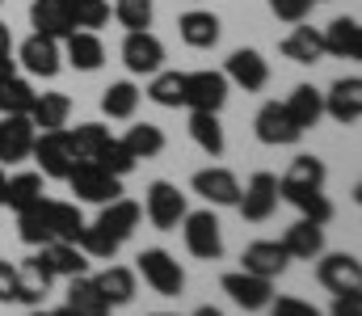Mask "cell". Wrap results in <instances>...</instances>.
I'll list each match as a JSON object with an SVG mask.
<instances>
[{
	"label": "cell",
	"mask_w": 362,
	"mask_h": 316,
	"mask_svg": "<svg viewBox=\"0 0 362 316\" xmlns=\"http://www.w3.org/2000/svg\"><path fill=\"white\" fill-rule=\"evenodd\" d=\"M93 283L110 308H122L135 300V270H127V266H105L101 274H93Z\"/></svg>",
	"instance_id": "obj_27"
},
{
	"label": "cell",
	"mask_w": 362,
	"mask_h": 316,
	"mask_svg": "<svg viewBox=\"0 0 362 316\" xmlns=\"http://www.w3.org/2000/svg\"><path fill=\"white\" fill-rule=\"evenodd\" d=\"M30 316H47V312H30Z\"/></svg>",
	"instance_id": "obj_56"
},
{
	"label": "cell",
	"mask_w": 362,
	"mask_h": 316,
	"mask_svg": "<svg viewBox=\"0 0 362 316\" xmlns=\"http://www.w3.org/2000/svg\"><path fill=\"white\" fill-rule=\"evenodd\" d=\"M114 21L122 25V30H148L152 25V17H156V4L152 0H114Z\"/></svg>",
	"instance_id": "obj_39"
},
{
	"label": "cell",
	"mask_w": 362,
	"mask_h": 316,
	"mask_svg": "<svg viewBox=\"0 0 362 316\" xmlns=\"http://www.w3.org/2000/svg\"><path fill=\"white\" fill-rule=\"evenodd\" d=\"M282 249L291 262H316L325 253V223H312V219H299L286 228L282 236Z\"/></svg>",
	"instance_id": "obj_20"
},
{
	"label": "cell",
	"mask_w": 362,
	"mask_h": 316,
	"mask_svg": "<svg viewBox=\"0 0 362 316\" xmlns=\"http://www.w3.org/2000/svg\"><path fill=\"white\" fill-rule=\"evenodd\" d=\"M194 316H223V312H219V308H211V304H206V308H198V312H194Z\"/></svg>",
	"instance_id": "obj_52"
},
{
	"label": "cell",
	"mask_w": 362,
	"mask_h": 316,
	"mask_svg": "<svg viewBox=\"0 0 362 316\" xmlns=\"http://www.w3.org/2000/svg\"><path fill=\"white\" fill-rule=\"evenodd\" d=\"M329 316H362V291H341V295H333V312Z\"/></svg>",
	"instance_id": "obj_48"
},
{
	"label": "cell",
	"mask_w": 362,
	"mask_h": 316,
	"mask_svg": "<svg viewBox=\"0 0 362 316\" xmlns=\"http://www.w3.org/2000/svg\"><path fill=\"white\" fill-rule=\"evenodd\" d=\"M270 312L274 316H320V308H312L299 295H278V300H270Z\"/></svg>",
	"instance_id": "obj_47"
},
{
	"label": "cell",
	"mask_w": 362,
	"mask_h": 316,
	"mask_svg": "<svg viewBox=\"0 0 362 316\" xmlns=\"http://www.w3.org/2000/svg\"><path fill=\"white\" fill-rule=\"evenodd\" d=\"M30 156L38 160L42 177H55V182H64V177L72 173V165H76V152H72V144H68V131H64V127H59V131H38V135H34Z\"/></svg>",
	"instance_id": "obj_4"
},
{
	"label": "cell",
	"mask_w": 362,
	"mask_h": 316,
	"mask_svg": "<svg viewBox=\"0 0 362 316\" xmlns=\"http://www.w3.org/2000/svg\"><path fill=\"white\" fill-rule=\"evenodd\" d=\"M17 270H21L25 279L42 283V287H51V283H55V270H51V262H47V253H42V249H34V253H30V257H25Z\"/></svg>",
	"instance_id": "obj_45"
},
{
	"label": "cell",
	"mask_w": 362,
	"mask_h": 316,
	"mask_svg": "<svg viewBox=\"0 0 362 316\" xmlns=\"http://www.w3.org/2000/svg\"><path fill=\"white\" fill-rule=\"evenodd\" d=\"M325 114H329L333 122H341V127L358 122L362 118V76H341V81H333L329 93H325Z\"/></svg>",
	"instance_id": "obj_15"
},
{
	"label": "cell",
	"mask_w": 362,
	"mask_h": 316,
	"mask_svg": "<svg viewBox=\"0 0 362 316\" xmlns=\"http://www.w3.org/2000/svg\"><path fill=\"white\" fill-rule=\"evenodd\" d=\"M76 245L85 249V257H89V262H114V253H118V240H114V236H105L97 223H85V232L76 236Z\"/></svg>",
	"instance_id": "obj_41"
},
{
	"label": "cell",
	"mask_w": 362,
	"mask_h": 316,
	"mask_svg": "<svg viewBox=\"0 0 362 316\" xmlns=\"http://www.w3.org/2000/svg\"><path fill=\"white\" fill-rule=\"evenodd\" d=\"M240 262H245V270H249V274L270 279V283L282 274V270H286V266H291V257H286L282 240H253V245H245Z\"/></svg>",
	"instance_id": "obj_19"
},
{
	"label": "cell",
	"mask_w": 362,
	"mask_h": 316,
	"mask_svg": "<svg viewBox=\"0 0 362 316\" xmlns=\"http://www.w3.org/2000/svg\"><path fill=\"white\" fill-rule=\"evenodd\" d=\"M139 219H144V207H139V203H131V199H114V203H105V207H101L97 228L122 245V240H131V236H135Z\"/></svg>",
	"instance_id": "obj_24"
},
{
	"label": "cell",
	"mask_w": 362,
	"mask_h": 316,
	"mask_svg": "<svg viewBox=\"0 0 362 316\" xmlns=\"http://www.w3.org/2000/svg\"><path fill=\"white\" fill-rule=\"evenodd\" d=\"M64 59L76 72H97L105 64V42L97 38V30H72L64 38Z\"/></svg>",
	"instance_id": "obj_23"
},
{
	"label": "cell",
	"mask_w": 362,
	"mask_h": 316,
	"mask_svg": "<svg viewBox=\"0 0 362 316\" xmlns=\"http://www.w3.org/2000/svg\"><path fill=\"white\" fill-rule=\"evenodd\" d=\"M181 236H185V249L198 257V262H215L223 257V228L215 219V211H185L181 219Z\"/></svg>",
	"instance_id": "obj_2"
},
{
	"label": "cell",
	"mask_w": 362,
	"mask_h": 316,
	"mask_svg": "<svg viewBox=\"0 0 362 316\" xmlns=\"http://www.w3.org/2000/svg\"><path fill=\"white\" fill-rule=\"evenodd\" d=\"M64 182L72 186V194H76L81 203H97V207H105V203L122 199V177L105 173L97 160H76L72 173H68Z\"/></svg>",
	"instance_id": "obj_1"
},
{
	"label": "cell",
	"mask_w": 362,
	"mask_h": 316,
	"mask_svg": "<svg viewBox=\"0 0 362 316\" xmlns=\"http://www.w3.org/2000/svg\"><path fill=\"white\" fill-rule=\"evenodd\" d=\"M223 76H228V85H240L245 93H262V89H266V81H270V64L262 59V51L240 47V51H232V55H228Z\"/></svg>",
	"instance_id": "obj_10"
},
{
	"label": "cell",
	"mask_w": 362,
	"mask_h": 316,
	"mask_svg": "<svg viewBox=\"0 0 362 316\" xmlns=\"http://www.w3.org/2000/svg\"><path fill=\"white\" fill-rule=\"evenodd\" d=\"M47 316H76L72 308H59V312H47Z\"/></svg>",
	"instance_id": "obj_54"
},
{
	"label": "cell",
	"mask_w": 362,
	"mask_h": 316,
	"mask_svg": "<svg viewBox=\"0 0 362 316\" xmlns=\"http://www.w3.org/2000/svg\"><path fill=\"white\" fill-rule=\"evenodd\" d=\"M148 102L165 105V110H177L185 102V72H152V85H148Z\"/></svg>",
	"instance_id": "obj_37"
},
{
	"label": "cell",
	"mask_w": 362,
	"mask_h": 316,
	"mask_svg": "<svg viewBox=\"0 0 362 316\" xmlns=\"http://www.w3.org/2000/svg\"><path fill=\"white\" fill-rule=\"evenodd\" d=\"M64 131H68V144H72L76 160H97L101 148L114 139L110 127H101V122H81V127H64Z\"/></svg>",
	"instance_id": "obj_33"
},
{
	"label": "cell",
	"mask_w": 362,
	"mask_h": 316,
	"mask_svg": "<svg viewBox=\"0 0 362 316\" xmlns=\"http://www.w3.org/2000/svg\"><path fill=\"white\" fill-rule=\"evenodd\" d=\"M34 85L30 81H21V76H8L4 85H0V114H30V105H34Z\"/></svg>",
	"instance_id": "obj_40"
},
{
	"label": "cell",
	"mask_w": 362,
	"mask_h": 316,
	"mask_svg": "<svg viewBox=\"0 0 362 316\" xmlns=\"http://www.w3.org/2000/svg\"><path fill=\"white\" fill-rule=\"evenodd\" d=\"M278 199L291 203L303 219H312V223H329V219H333V203H329L325 190H316V186H299V182L278 177Z\"/></svg>",
	"instance_id": "obj_16"
},
{
	"label": "cell",
	"mask_w": 362,
	"mask_h": 316,
	"mask_svg": "<svg viewBox=\"0 0 362 316\" xmlns=\"http://www.w3.org/2000/svg\"><path fill=\"white\" fill-rule=\"evenodd\" d=\"M282 177H286V182H299V186H316V190H325L329 169H325V160H320V156H295V160H291V169H286Z\"/></svg>",
	"instance_id": "obj_42"
},
{
	"label": "cell",
	"mask_w": 362,
	"mask_h": 316,
	"mask_svg": "<svg viewBox=\"0 0 362 316\" xmlns=\"http://www.w3.org/2000/svg\"><path fill=\"white\" fill-rule=\"evenodd\" d=\"M139 274H144V283L156 291V295H165V300H173L185 291V270H181V262L173 253H165V249H144L139 257Z\"/></svg>",
	"instance_id": "obj_3"
},
{
	"label": "cell",
	"mask_w": 362,
	"mask_h": 316,
	"mask_svg": "<svg viewBox=\"0 0 362 316\" xmlns=\"http://www.w3.org/2000/svg\"><path fill=\"white\" fill-rule=\"evenodd\" d=\"M17 236H21L30 249H42V245H51V240H55L51 219H47V199H38L34 207L17 211Z\"/></svg>",
	"instance_id": "obj_29"
},
{
	"label": "cell",
	"mask_w": 362,
	"mask_h": 316,
	"mask_svg": "<svg viewBox=\"0 0 362 316\" xmlns=\"http://www.w3.org/2000/svg\"><path fill=\"white\" fill-rule=\"evenodd\" d=\"M68 114H72V98L68 93H38L30 105V122L38 131H59L68 127Z\"/></svg>",
	"instance_id": "obj_28"
},
{
	"label": "cell",
	"mask_w": 362,
	"mask_h": 316,
	"mask_svg": "<svg viewBox=\"0 0 362 316\" xmlns=\"http://www.w3.org/2000/svg\"><path fill=\"white\" fill-rule=\"evenodd\" d=\"M240 215L249 219V223H266L274 211H278V177L274 173H253L249 177V186L240 190Z\"/></svg>",
	"instance_id": "obj_11"
},
{
	"label": "cell",
	"mask_w": 362,
	"mask_h": 316,
	"mask_svg": "<svg viewBox=\"0 0 362 316\" xmlns=\"http://www.w3.org/2000/svg\"><path fill=\"white\" fill-rule=\"evenodd\" d=\"M291 64H320L325 59V38H320V30L316 25H303V21H295V30L282 38V47H278Z\"/></svg>",
	"instance_id": "obj_26"
},
{
	"label": "cell",
	"mask_w": 362,
	"mask_h": 316,
	"mask_svg": "<svg viewBox=\"0 0 362 316\" xmlns=\"http://www.w3.org/2000/svg\"><path fill=\"white\" fill-rule=\"evenodd\" d=\"M139 85H131V81H114L105 93H101V114L105 118H135V110H139Z\"/></svg>",
	"instance_id": "obj_35"
},
{
	"label": "cell",
	"mask_w": 362,
	"mask_h": 316,
	"mask_svg": "<svg viewBox=\"0 0 362 316\" xmlns=\"http://www.w3.org/2000/svg\"><path fill=\"white\" fill-rule=\"evenodd\" d=\"M194 194H202L211 207H236L240 203V182L232 169H198L194 173Z\"/></svg>",
	"instance_id": "obj_17"
},
{
	"label": "cell",
	"mask_w": 362,
	"mask_h": 316,
	"mask_svg": "<svg viewBox=\"0 0 362 316\" xmlns=\"http://www.w3.org/2000/svg\"><path fill=\"white\" fill-rule=\"evenodd\" d=\"M189 139H194L206 156H223V127H219V114H211V110H189Z\"/></svg>",
	"instance_id": "obj_32"
},
{
	"label": "cell",
	"mask_w": 362,
	"mask_h": 316,
	"mask_svg": "<svg viewBox=\"0 0 362 316\" xmlns=\"http://www.w3.org/2000/svg\"><path fill=\"white\" fill-rule=\"evenodd\" d=\"M223 291H228V295H232V304H240L245 312H262V308H270V300H274V283H270V279L249 274V270L223 274Z\"/></svg>",
	"instance_id": "obj_13"
},
{
	"label": "cell",
	"mask_w": 362,
	"mask_h": 316,
	"mask_svg": "<svg viewBox=\"0 0 362 316\" xmlns=\"http://www.w3.org/2000/svg\"><path fill=\"white\" fill-rule=\"evenodd\" d=\"M282 110H286V118H291L299 131H312V127L325 118V93L312 89V85H295L291 98L282 102Z\"/></svg>",
	"instance_id": "obj_25"
},
{
	"label": "cell",
	"mask_w": 362,
	"mask_h": 316,
	"mask_svg": "<svg viewBox=\"0 0 362 316\" xmlns=\"http://www.w3.org/2000/svg\"><path fill=\"white\" fill-rule=\"evenodd\" d=\"M325 38V55H337V59H362V25L358 17H337L320 30Z\"/></svg>",
	"instance_id": "obj_22"
},
{
	"label": "cell",
	"mask_w": 362,
	"mask_h": 316,
	"mask_svg": "<svg viewBox=\"0 0 362 316\" xmlns=\"http://www.w3.org/2000/svg\"><path fill=\"white\" fill-rule=\"evenodd\" d=\"M228 102V76L215 72V68H198V72H185V102L189 110H211L219 114Z\"/></svg>",
	"instance_id": "obj_8"
},
{
	"label": "cell",
	"mask_w": 362,
	"mask_h": 316,
	"mask_svg": "<svg viewBox=\"0 0 362 316\" xmlns=\"http://www.w3.org/2000/svg\"><path fill=\"white\" fill-rule=\"evenodd\" d=\"M13 295H17V266L13 262H0V300L13 304Z\"/></svg>",
	"instance_id": "obj_49"
},
{
	"label": "cell",
	"mask_w": 362,
	"mask_h": 316,
	"mask_svg": "<svg viewBox=\"0 0 362 316\" xmlns=\"http://www.w3.org/2000/svg\"><path fill=\"white\" fill-rule=\"evenodd\" d=\"M177 34H181L185 47H194V51H211V47L219 42V34H223V21H219L211 8H189V13H181Z\"/></svg>",
	"instance_id": "obj_18"
},
{
	"label": "cell",
	"mask_w": 362,
	"mask_h": 316,
	"mask_svg": "<svg viewBox=\"0 0 362 316\" xmlns=\"http://www.w3.org/2000/svg\"><path fill=\"white\" fill-rule=\"evenodd\" d=\"M144 215H148L152 228L173 232L181 219H185V194H181L173 182H152L148 194H144Z\"/></svg>",
	"instance_id": "obj_6"
},
{
	"label": "cell",
	"mask_w": 362,
	"mask_h": 316,
	"mask_svg": "<svg viewBox=\"0 0 362 316\" xmlns=\"http://www.w3.org/2000/svg\"><path fill=\"white\" fill-rule=\"evenodd\" d=\"M0 51H13V30H8V21H0Z\"/></svg>",
	"instance_id": "obj_51"
},
{
	"label": "cell",
	"mask_w": 362,
	"mask_h": 316,
	"mask_svg": "<svg viewBox=\"0 0 362 316\" xmlns=\"http://www.w3.org/2000/svg\"><path fill=\"white\" fill-rule=\"evenodd\" d=\"M270 4V13L278 21H286V25H295V21H303L308 13H312V4L316 0H266Z\"/></svg>",
	"instance_id": "obj_46"
},
{
	"label": "cell",
	"mask_w": 362,
	"mask_h": 316,
	"mask_svg": "<svg viewBox=\"0 0 362 316\" xmlns=\"http://www.w3.org/2000/svg\"><path fill=\"white\" fill-rule=\"evenodd\" d=\"M316 279L320 287H329L333 295L341 291H362V266L354 253H320L316 257Z\"/></svg>",
	"instance_id": "obj_9"
},
{
	"label": "cell",
	"mask_w": 362,
	"mask_h": 316,
	"mask_svg": "<svg viewBox=\"0 0 362 316\" xmlns=\"http://www.w3.org/2000/svg\"><path fill=\"white\" fill-rule=\"evenodd\" d=\"M30 25L34 34H47V38H68L76 25H72V4L68 0H34L30 4Z\"/></svg>",
	"instance_id": "obj_21"
},
{
	"label": "cell",
	"mask_w": 362,
	"mask_h": 316,
	"mask_svg": "<svg viewBox=\"0 0 362 316\" xmlns=\"http://www.w3.org/2000/svg\"><path fill=\"white\" fill-rule=\"evenodd\" d=\"M253 131H257V139L266 144V148H291V144H299L303 139V131L286 118V110L282 102H266L257 110V118H253Z\"/></svg>",
	"instance_id": "obj_12"
},
{
	"label": "cell",
	"mask_w": 362,
	"mask_h": 316,
	"mask_svg": "<svg viewBox=\"0 0 362 316\" xmlns=\"http://www.w3.org/2000/svg\"><path fill=\"white\" fill-rule=\"evenodd\" d=\"M122 144L131 148V156H135V160H152V156H160V152H165V131H160V127H152V122H135V127L122 135Z\"/></svg>",
	"instance_id": "obj_36"
},
{
	"label": "cell",
	"mask_w": 362,
	"mask_h": 316,
	"mask_svg": "<svg viewBox=\"0 0 362 316\" xmlns=\"http://www.w3.org/2000/svg\"><path fill=\"white\" fill-rule=\"evenodd\" d=\"M34 135H38V127L30 122V114H0V160H8V165L25 160L34 148Z\"/></svg>",
	"instance_id": "obj_14"
},
{
	"label": "cell",
	"mask_w": 362,
	"mask_h": 316,
	"mask_svg": "<svg viewBox=\"0 0 362 316\" xmlns=\"http://www.w3.org/2000/svg\"><path fill=\"white\" fill-rule=\"evenodd\" d=\"M4 186H8V177H4V169H0V207H4Z\"/></svg>",
	"instance_id": "obj_53"
},
{
	"label": "cell",
	"mask_w": 362,
	"mask_h": 316,
	"mask_svg": "<svg viewBox=\"0 0 362 316\" xmlns=\"http://www.w3.org/2000/svg\"><path fill=\"white\" fill-rule=\"evenodd\" d=\"M42 194H47V190H42V173H17V177H8V186H4V207L25 211V207H34Z\"/></svg>",
	"instance_id": "obj_38"
},
{
	"label": "cell",
	"mask_w": 362,
	"mask_h": 316,
	"mask_svg": "<svg viewBox=\"0 0 362 316\" xmlns=\"http://www.w3.org/2000/svg\"><path fill=\"white\" fill-rule=\"evenodd\" d=\"M17 64H21L30 76L55 81V76H59V68H64V51H59V38H47V34H30V38L17 47Z\"/></svg>",
	"instance_id": "obj_7"
},
{
	"label": "cell",
	"mask_w": 362,
	"mask_h": 316,
	"mask_svg": "<svg viewBox=\"0 0 362 316\" xmlns=\"http://www.w3.org/2000/svg\"><path fill=\"white\" fill-rule=\"evenodd\" d=\"M68 4H72V0H68Z\"/></svg>",
	"instance_id": "obj_57"
},
{
	"label": "cell",
	"mask_w": 362,
	"mask_h": 316,
	"mask_svg": "<svg viewBox=\"0 0 362 316\" xmlns=\"http://www.w3.org/2000/svg\"><path fill=\"white\" fill-rule=\"evenodd\" d=\"M42 253H47V262H51L55 279H76V274H89V257H85V249H81V245L51 240V245H42Z\"/></svg>",
	"instance_id": "obj_31"
},
{
	"label": "cell",
	"mask_w": 362,
	"mask_h": 316,
	"mask_svg": "<svg viewBox=\"0 0 362 316\" xmlns=\"http://www.w3.org/2000/svg\"><path fill=\"white\" fill-rule=\"evenodd\" d=\"M122 64L131 76H152L165 68V42L152 30H127L122 38Z\"/></svg>",
	"instance_id": "obj_5"
},
{
	"label": "cell",
	"mask_w": 362,
	"mask_h": 316,
	"mask_svg": "<svg viewBox=\"0 0 362 316\" xmlns=\"http://www.w3.org/2000/svg\"><path fill=\"white\" fill-rule=\"evenodd\" d=\"M68 308H72L76 316H110V304L101 300L93 274H76V279H68Z\"/></svg>",
	"instance_id": "obj_30"
},
{
	"label": "cell",
	"mask_w": 362,
	"mask_h": 316,
	"mask_svg": "<svg viewBox=\"0 0 362 316\" xmlns=\"http://www.w3.org/2000/svg\"><path fill=\"white\" fill-rule=\"evenodd\" d=\"M47 219H51V232L55 240H68L76 245V236L85 232V215L76 203H59V199H47Z\"/></svg>",
	"instance_id": "obj_34"
},
{
	"label": "cell",
	"mask_w": 362,
	"mask_h": 316,
	"mask_svg": "<svg viewBox=\"0 0 362 316\" xmlns=\"http://www.w3.org/2000/svg\"><path fill=\"white\" fill-rule=\"evenodd\" d=\"M152 316H173V312H152Z\"/></svg>",
	"instance_id": "obj_55"
},
{
	"label": "cell",
	"mask_w": 362,
	"mask_h": 316,
	"mask_svg": "<svg viewBox=\"0 0 362 316\" xmlns=\"http://www.w3.org/2000/svg\"><path fill=\"white\" fill-rule=\"evenodd\" d=\"M8 76H17V59H13V51H0V85Z\"/></svg>",
	"instance_id": "obj_50"
},
{
	"label": "cell",
	"mask_w": 362,
	"mask_h": 316,
	"mask_svg": "<svg viewBox=\"0 0 362 316\" xmlns=\"http://www.w3.org/2000/svg\"><path fill=\"white\" fill-rule=\"evenodd\" d=\"M72 25L76 30H101V25H110V4L105 0H72Z\"/></svg>",
	"instance_id": "obj_44"
},
{
	"label": "cell",
	"mask_w": 362,
	"mask_h": 316,
	"mask_svg": "<svg viewBox=\"0 0 362 316\" xmlns=\"http://www.w3.org/2000/svg\"><path fill=\"white\" fill-rule=\"evenodd\" d=\"M97 165H101L105 173H114V177H127V173H131V169H135L139 160L131 156V148H127L122 139H110V144L101 148V156H97Z\"/></svg>",
	"instance_id": "obj_43"
},
{
	"label": "cell",
	"mask_w": 362,
	"mask_h": 316,
	"mask_svg": "<svg viewBox=\"0 0 362 316\" xmlns=\"http://www.w3.org/2000/svg\"><path fill=\"white\" fill-rule=\"evenodd\" d=\"M0 4H4V0H0Z\"/></svg>",
	"instance_id": "obj_58"
}]
</instances>
